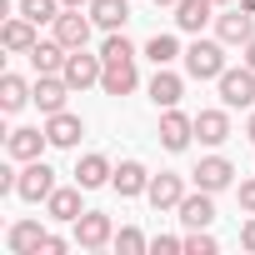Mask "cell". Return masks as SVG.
Returning <instances> with one entry per match:
<instances>
[{
  "mask_svg": "<svg viewBox=\"0 0 255 255\" xmlns=\"http://www.w3.org/2000/svg\"><path fill=\"white\" fill-rule=\"evenodd\" d=\"M180 95H185V80H180L170 65H155V80H150V100H155L160 110H170V105H180Z\"/></svg>",
  "mask_w": 255,
  "mask_h": 255,
  "instance_id": "17",
  "label": "cell"
},
{
  "mask_svg": "<svg viewBox=\"0 0 255 255\" xmlns=\"http://www.w3.org/2000/svg\"><path fill=\"white\" fill-rule=\"evenodd\" d=\"M90 15H80V10H60L55 15V40L65 45V50H85L90 45Z\"/></svg>",
  "mask_w": 255,
  "mask_h": 255,
  "instance_id": "8",
  "label": "cell"
},
{
  "mask_svg": "<svg viewBox=\"0 0 255 255\" xmlns=\"http://www.w3.org/2000/svg\"><path fill=\"white\" fill-rule=\"evenodd\" d=\"M215 35H220L225 45H245V40L255 35V15L240 5V10H230V15H220V20H215Z\"/></svg>",
  "mask_w": 255,
  "mask_h": 255,
  "instance_id": "16",
  "label": "cell"
},
{
  "mask_svg": "<svg viewBox=\"0 0 255 255\" xmlns=\"http://www.w3.org/2000/svg\"><path fill=\"white\" fill-rule=\"evenodd\" d=\"M35 20H25V15H10L5 25H0V45H5V50H15V55H30L35 50Z\"/></svg>",
  "mask_w": 255,
  "mask_h": 255,
  "instance_id": "12",
  "label": "cell"
},
{
  "mask_svg": "<svg viewBox=\"0 0 255 255\" xmlns=\"http://www.w3.org/2000/svg\"><path fill=\"white\" fill-rule=\"evenodd\" d=\"M150 205L155 210H180V200H185V175H175V170H160V175H150Z\"/></svg>",
  "mask_w": 255,
  "mask_h": 255,
  "instance_id": "9",
  "label": "cell"
},
{
  "mask_svg": "<svg viewBox=\"0 0 255 255\" xmlns=\"http://www.w3.org/2000/svg\"><path fill=\"white\" fill-rule=\"evenodd\" d=\"M65 45L60 40H35V50H30V65H35V75H60L65 70Z\"/></svg>",
  "mask_w": 255,
  "mask_h": 255,
  "instance_id": "24",
  "label": "cell"
},
{
  "mask_svg": "<svg viewBox=\"0 0 255 255\" xmlns=\"http://www.w3.org/2000/svg\"><path fill=\"white\" fill-rule=\"evenodd\" d=\"M150 250H155V255H180V250H185V240H180V235H155V240H150Z\"/></svg>",
  "mask_w": 255,
  "mask_h": 255,
  "instance_id": "32",
  "label": "cell"
},
{
  "mask_svg": "<svg viewBox=\"0 0 255 255\" xmlns=\"http://www.w3.org/2000/svg\"><path fill=\"white\" fill-rule=\"evenodd\" d=\"M110 175H115V165H110L100 150L80 155V165H75V185H80V190H100V185H110Z\"/></svg>",
  "mask_w": 255,
  "mask_h": 255,
  "instance_id": "13",
  "label": "cell"
},
{
  "mask_svg": "<svg viewBox=\"0 0 255 255\" xmlns=\"http://www.w3.org/2000/svg\"><path fill=\"white\" fill-rule=\"evenodd\" d=\"M240 5H245V10H250V15H255V0H240Z\"/></svg>",
  "mask_w": 255,
  "mask_h": 255,
  "instance_id": "39",
  "label": "cell"
},
{
  "mask_svg": "<svg viewBox=\"0 0 255 255\" xmlns=\"http://www.w3.org/2000/svg\"><path fill=\"white\" fill-rule=\"evenodd\" d=\"M30 100H35V85H25L20 75H0V110H5V115H15Z\"/></svg>",
  "mask_w": 255,
  "mask_h": 255,
  "instance_id": "25",
  "label": "cell"
},
{
  "mask_svg": "<svg viewBox=\"0 0 255 255\" xmlns=\"http://www.w3.org/2000/svg\"><path fill=\"white\" fill-rule=\"evenodd\" d=\"M135 85H140L135 60H110V65H105V75H100V90H105V95H130Z\"/></svg>",
  "mask_w": 255,
  "mask_h": 255,
  "instance_id": "21",
  "label": "cell"
},
{
  "mask_svg": "<svg viewBox=\"0 0 255 255\" xmlns=\"http://www.w3.org/2000/svg\"><path fill=\"white\" fill-rule=\"evenodd\" d=\"M90 20L110 35V30H125L130 20V0H90Z\"/></svg>",
  "mask_w": 255,
  "mask_h": 255,
  "instance_id": "22",
  "label": "cell"
},
{
  "mask_svg": "<svg viewBox=\"0 0 255 255\" xmlns=\"http://www.w3.org/2000/svg\"><path fill=\"white\" fill-rule=\"evenodd\" d=\"M240 60H245V65H250V70H255V35H250V40H245V45H240Z\"/></svg>",
  "mask_w": 255,
  "mask_h": 255,
  "instance_id": "36",
  "label": "cell"
},
{
  "mask_svg": "<svg viewBox=\"0 0 255 255\" xmlns=\"http://www.w3.org/2000/svg\"><path fill=\"white\" fill-rule=\"evenodd\" d=\"M45 145H50L45 125H20V130H10V135H5L10 160H40V150H45Z\"/></svg>",
  "mask_w": 255,
  "mask_h": 255,
  "instance_id": "7",
  "label": "cell"
},
{
  "mask_svg": "<svg viewBox=\"0 0 255 255\" xmlns=\"http://www.w3.org/2000/svg\"><path fill=\"white\" fill-rule=\"evenodd\" d=\"M45 215H50V220H60V225H75V220L85 215V210H80V185H70V190H60V185H55V190H50V200H45Z\"/></svg>",
  "mask_w": 255,
  "mask_h": 255,
  "instance_id": "19",
  "label": "cell"
},
{
  "mask_svg": "<svg viewBox=\"0 0 255 255\" xmlns=\"http://www.w3.org/2000/svg\"><path fill=\"white\" fill-rule=\"evenodd\" d=\"M65 245H70V240H65V235H45V245H40V255H60V250H65Z\"/></svg>",
  "mask_w": 255,
  "mask_h": 255,
  "instance_id": "34",
  "label": "cell"
},
{
  "mask_svg": "<svg viewBox=\"0 0 255 255\" xmlns=\"http://www.w3.org/2000/svg\"><path fill=\"white\" fill-rule=\"evenodd\" d=\"M185 75L190 80H220L225 75V40H195L185 50Z\"/></svg>",
  "mask_w": 255,
  "mask_h": 255,
  "instance_id": "1",
  "label": "cell"
},
{
  "mask_svg": "<svg viewBox=\"0 0 255 255\" xmlns=\"http://www.w3.org/2000/svg\"><path fill=\"white\" fill-rule=\"evenodd\" d=\"M155 5H180V0H155Z\"/></svg>",
  "mask_w": 255,
  "mask_h": 255,
  "instance_id": "40",
  "label": "cell"
},
{
  "mask_svg": "<svg viewBox=\"0 0 255 255\" xmlns=\"http://www.w3.org/2000/svg\"><path fill=\"white\" fill-rule=\"evenodd\" d=\"M45 135H50V145L70 150V145H80V135H85V120L70 115V110H55V115H45Z\"/></svg>",
  "mask_w": 255,
  "mask_h": 255,
  "instance_id": "11",
  "label": "cell"
},
{
  "mask_svg": "<svg viewBox=\"0 0 255 255\" xmlns=\"http://www.w3.org/2000/svg\"><path fill=\"white\" fill-rule=\"evenodd\" d=\"M235 200H240L245 215H255V180H240V185H235Z\"/></svg>",
  "mask_w": 255,
  "mask_h": 255,
  "instance_id": "33",
  "label": "cell"
},
{
  "mask_svg": "<svg viewBox=\"0 0 255 255\" xmlns=\"http://www.w3.org/2000/svg\"><path fill=\"white\" fill-rule=\"evenodd\" d=\"M145 55H150L155 65H170V60H175V55H185V50H180V40H175V35H150Z\"/></svg>",
  "mask_w": 255,
  "mask_h": 255,
  "instance_id": "28",
  "label": "cell"
},
{
  "mask_svg": "<svg viewBox=\"0 0 255 255\" xmlns=\"http://www.w3.org/2000/svg\"><path fill=\"white\" fill-rule=\"evenodd\" d=\"M190 175H195V190H210V195H215V190H230V185H235V165H230L225 155H205V160H200V165H195Z\"/></svg>",
  "mask_w": 255,
  "mask_h": 255,
  "instance_id": "6",
  "label": "cell"
},
{
  "mask_svg": "<svg viewBox=\"0 0 255 255\" xmlns=\"http://www.w3.org/2000/svg\"><path fill=\"white\" fill-rule=\"evenodd\" d=\"M100 60H105V65H110V60H135V45L125 40L120 30H110V35H105V45H100Z\"/></svg>",
  "mask_w": 255,
  "mask_h": 255,
  "instance_id": "29",
  "label": "cell"
},
{
  "mask_svg": "<svg viewBox=\"0 0 255 255\" xmlns=\"http://www.w3.org/2000/svg\"><path fill=\"white\" fill-rule=\"evenodd\" d=\"M210 10H215V0H180V5H175V25L190 30V35H200L205 20H210Z\"/></svg>",
  "mask_w": 255,
  "mask_h": 255,
  "instance_id": "26",
  "label": "cell"
},
{
  "mask_svg": "<svg viewBox=\"0 0 255 255\" xmlns=\"http://www.w3.org/2000/svg\"><path fill=\"white\" fill-rule=\"evenodd\" d=\"M65 5L60 0H20V15L25 20H35V25H55V15H60Z\"/></svg>",
  "mask_w": 255,
  "mask_h": 255,
  "instance_id": "27",
  "label": "cell"
},
{
  "mask_svg": "<svg viewBox=\"0 0 255 255\" xmlns=\"http://www.w3.org/2000/svg\"><path fill=\"white\" fill-rule=\"evenodd\" d=\"M50 190H55V170L45 160H25V170L15 180V195L30 200V205H40V200H50Z\"/></svg>",
  "mask_w": 255,
  "mask_h": 255,
  "instance_id": "3",
  "label": "cell"
},
{
  "mask_svg": "<svg viewBox=\"0 0 255 255\" xmlns=\"http://www.w3.org/2000/svg\"><path fill=\"white\" fill-rule=\"evenodd\" d=\"M110 185H115L125 200H130V195H145V190H150V170H145L140 160H120L115 175H110Z\"/></svg>",
  "mask_w": 255,
  "mask_h": 255,
  "instance_id": "14",
  "label": "cell"
},
{
  "mask_svg": "<svg viewBox=\"0 0 255 255\" xmlns=\"http://www.w3.org/2000/svg\"><path fill=\"white\" fill-rule=\"evenodd\" d=\"M215 85H220V105H225V110H250V105H255V70H250L245 60H240L235 70L225 65V75H220Z\"/></svg>",
  "mask_w": 255,
  "mask_h": 255,
  "instance_id": "2",
  "label": "cell"
},
{
  "mask_svg": "<svg viewBox=\"0 0 255 255\" xmlns=\"http://www.w3.org/2000/svg\"><path fill=\"white\" fill-rule=\"evenodd\" d=\"M215 5H230V0H215Z\"/></svg>",
  "mask_w": 255,
  "mask_h": 255,
  "instance_id": "41",
  "label": "cell"
},
{
  "mask_svg": "<svg viewBox=\"0 0 255 255\" xmlns=\"http://www.w3.org/2000/svg\"><path fill=\"white\" fill-rule=\"evenodd\" d=\"M220 245H215V235L210 230H190L185 235V255H215Z\"/></svg>",
  "mask_w": 255,
  "mask_h": 255,
  "instance_id": "31",
  "label": "cell"
},
{
  "mask_svg": "<svg viewBox=\"0 0 255 255\" xmlns=\"http://www.w3.org/2000/svg\"><path fill=\"white\" fill-rule=\"evenodd\" d=\"M180 220H185V230H205V225L215 220V200H210V190L185 195V200H180Z\"/></svg>",
  "mask_w": 255,
  "mask_h": 255,
  "instance_id": "23",
  "label": "cell"
},
{
  "mask_svg": "<svg viewBox=\"0 0 255 255\" xmlns=\"http://www.w3.org/2000/svg\"><path fill=\"white\" fill-rule=\"evenodd\" d=\"M245 140H255V110H250V120H245Z\"/></svg>",
  "mask_w": 255,
  "mask_h": 255,
  "instance_id": "37",
  "label": "cell"
},
{
  "mask_svg": "<svg viewBox=\"0 0 255 255\" xmlns=\"http://www.w3.org/2000/svg\"><path fill=\"white\" fill-rule=\"evenodd\" d=\"M75 245H80V250H105V245H115L110 215H105V210H85V215L75 220Z\"/></svg>",
  "mask_w": 255,
  "mask_h": 255,
  "instance_id": "4",
  "label": "cell"
},
{
  "mask_svg": "<svg viewBox=\"0 0 255 255\" xmlns=\"http://www.w3.org/2000/svg\"><path fill=\"white\" fill-rule=\"evenodd\" d=\"M60 75H65V85H70V90H90V85H100L105 60H100V55H85V50H70Z\"/></svg>",
  "mask_w": 255,
  "mask_h": 255,
  "instance_id": "5",
  "label": "cell"
},
{
  "mask_svg": "<svg viewBox=\"0 0 255 255\" xmlns=\"http://www.w3.org/2000/svg\"><path fill=\"white\" fill-rule=\"evenodd\" d=\"M240 245H245V250H250V255H255V215H250V220H245V225H240Z\"/></svg>",
  "mask_w": 255,
  "mask_h": 255,
  "instance_id": "35",
  "label": "cell"
},
{
  "mask_svg": "<svg viewBox=\"0 0 255 255\" xmlns=\"http://www.w3.org/2000/svg\"><path fill=\"white\" fill-rule=\"evenodd\" d=\"M195 135H200V145H225L230 140V110L220 105V110H200L195 115Z\"/></svg>",
  "mask_w": 255,
  "mask_h": 255,
  "instance_id": "15",
  "label": "cell"
},
{
  "mask_svg": "<svg viewBox=\"0 0 255 255\" xmlns=\"http://www.w3.org/2000/svg\"><path fill=\"white\" fill-rule=\"evenodd\" d=\"M190 140H195V115H180V110L170 105V110L160 115V145H165V150H185Z\"/></svg>",
  "mask_w": 255,
  "mask_h": 255,
  "instance_id": "10",
  "label": "cell"
},
{
  "mask_svg": "<svg viewBox=\"0 0 255 255\" xmlns=\"http://www.w3.org/2000/svg\"><path fill=\"white\" fill-rule=\"evenodd\" d=\"M145 245H150V240H145V235H140L135 225H125V230H115V250H120V255H140Z\"/></svg>",
  "mask_w": 255,
  "mask_h": 255,
  "instance_id": "30",
  "label": "cell"
},
{
  "mask_svg": "<svg viewBox=\"0 0 255 255\" xmlns=\"http://www.w3.org/2000/svg\"><path fill=\"white\" fill-rule=\"evenodd\" d=\"M5 245H10V255H40V245H45L40 220H15L10 235H5Z\"/></svg>",
  "mask_w": 255,
  "mask_h": 255,
  "instance_id": "20",
  "label": "cell"
},
{
  "mask_svg": "<svg viewBox=\"0 0 255 255\" xmlns=\"http://www.w3.org/2000/svg\"><path fill=\"white\" fill-rule=\"evenodd\" d=\"M65 95H70L65 75H35V105H40V115L65 110Z\"/></svg>",
  "mask_w": 255,
  "mask_h": 255,
  "instance_id": "18",
  "label": "cell"
},
{
  "mask_svg": "<svg viewBox=\"0 0 255 255\" xmlns=\"http://www.w3.org/2000/svg\"><path fill=\"white\" fill-rule=\"evenodd\" d=\"M60 5H65V10H80V5H90V0H60Z\"/></svg>",
  "mask_w": 255,
  "mask_h": 255,
  "instance_id": "38",
  "label": "cell"
}]
</instances>
